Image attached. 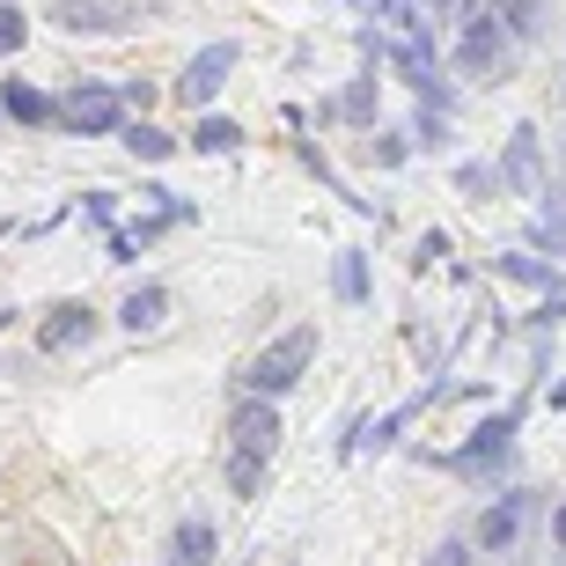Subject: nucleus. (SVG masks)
Returning <instances> with one entry per match:
<instances>
[{"label": "nucleus", "mask_w": 566, "mask_h": 566, "mask_svg": "<svg viewBox=\"0 0 566 566\" xmlns=\"http://www.w3.org/2000/svg\"><path fill=\"white\" fill-rule=\"evenodd\" d=\"M310 360H316V324H294V332H280L273 346H258V360L243 368V398L280 405L294 382L310 376Z\"/></svg>", "instance_id": "1"}, {"label": "nucleus", "mask_w": 566, "mask_h": 566, "mask_svg": "<svg viewBox=\"0 0 566 566\" xmlns=\"http://www.w3.org/2000/svg\"><path fill=\"white\" fill-rule=\"evenodd\" d=\"M60 126L82 133V140H104V133H126V96H118V82H74L60 96Z\"/></svg>", "instance_id": "2"}, {"label": "nucleus", "mask_w": 566, "mask_h": 566, "mask_svg": "<svg viewBox=\"0 0 566 566\" xmlns=\"http://www.w3.org/2000/svg\"><path fill=\"white\" fill-rule=\"evenodd\" d=\"M515 420H523V405H507V412H493V420L479 427V434L463 441V449H420L427 463H441V471H463V479H485L493 463H507V449H515Z\"/></svg>", "instance_id": "3"}, {"label": "nucleus", "mask_w": 566, "mask_h": 566, "mask_svg": "<svg viewBox=\"0 0 566 566\" xmlns=\"http://www.w3.org/2000/svg\"><path fill=\"white\" fill-rule=\"evenodd\" d=\"M507 60V22L493 0H471L463 8V38H457V66L463 74H493V66Z\"/></svg>", "instance_id": "4"}, {"label": "nucleus", "mask_w": 566, "mask_h": 566, "mask_svg": "<svg viewBox=\"0 0 566 566\" xmlns=\"http://www.w3.org/2000/svg\"><path fill=\"white\" fill-rule=\"evenodd\" d=\"M235 60H243V44H235V38H213L207 52H199V60H191L185 74H177V104H185L191 118H199V111H207L213 96H221V88H229Z\"/></svg>", "instance_id": "5"}, {"label": "nucleus", "mask_w": 566, "mask_h": 566, "mask_svg": "<svg viewBox=\"0 0 566 566\" xmlns=\"http://www.w3.org/2000/svg\"><path fill=\"white\" fill-rule=\"evenodd\" d=\"M229 449H235V457L273 463V449H280V405H265V398H243V405H235V420H229Z\"/></svg>", "instance_id": "6"}, {"label": "nucleus", "mask_w": 566, "mask_h": 566, "mask_svg": "<svg viewBox=\"0 0 566 566\" xmlns=\"http://www.w3.org/2000/svg\"><path fill=\"white\" fill-rule=\"evenodd\" d=\"M501 185L515 191V199H537L545 191V147H537V126H515L501 147Z\"/></svg>", "instance_id": "7"}, {"label": "nucleus", "mask_w": 566, "mask_h": 566, "mask_svg": "<svg viewBox=\"0 0 566 566\" xmlns=\"http://www.w3.org/2000/svg\"><path fill=\"white\" fill-rule=\"evenodd\" d=\"M96 324H104V316L88 310V302H52L44 324H38V354H74V346L96 338Z\"/></svg>", "instance_id": "8"}, {"label": "nucleus", "mask_w": 566, "mask_h": 566, "mask_svg": "<svg viewBox=\"0 0 566 566\" xmlns=\"http://www.w3.org/2000/svg\"><path fill=\"white\" fill-rule=\"evenodd\" d=\"M427 405H441V382H427V390H412V398H405L398 412H382L376 427H360V434H346V449H338V457H360V449H390V441H398L405 427L420 420Z\"/></svg>", "instance_id": "9"}, {"label": "nucleus", "mask_w": 566, "mask_h": 566, "mask_svg": "<svg viewBox=\"0 0 566 566\" xmlns=\"http://www.w3.org/2000/svg\"><path fill=\"white\" fill-rule=\"evenodd\" d=\"M523 515H530V493H501V501L479 515V545H485V552H515V537H523Z\"/></svg>", "instance_id": "10"}, {"label": "nucleus", "mask_w": 566, "mask_h": 566, "mask_svg": "<svg viewBox=\"0 0 566 566\" xmlns=\"http://www.w3.org/2000/svg\"><path fill=\"white\" fill-rule=\"evenodd\" d=\"M0 111H8L15 126H60V104L30 82H0Z\"/></svg>", "instance_id": "11"}, {"label": "nucleus", "mask_w": 566, "mask_h": 566, "mask_svg": "<svg viewBox=\"0 0 566 566\" xmlns=\"http://www.w3.org/2000/svg\"><path fill=\"white\" fill-rule=\"evenodd\" d=\"M324 118H346V126H376V66H360L354 82H346V96H338V104H324Z\"/></svg>", "instance_id": "12"}, {"label": "nucleus", "mask_w": 566, "mask_h": 566, "mask_svg": "<svg viewBox=\"0 0 566 566\" xmlns=\"http://www.w3.org/2000/svg\"><path fill=\"white\" fill-rule=\"evenodd\" d=\"M163 316H169V287H155V280H147V287H133L126 302H118V324H126V332H155Z\"/></svg>", "instance_id": "13"}, {"label": "nucleus", "mask_w": 566, "mask_h": 566, "mask_svg": "<svg viewBox=\"0 0 566 566\" xmlns=\"http://www.w3.org/2000/svg\"><path fill=\"white\" fill-rule=\"evenodd\" d=\"M332 294L346 302V310H360V302H368V258H360V251H338L332 258Z\"/></svg>", "instance_id": "14"}, {"label": "nucleus", "mask_w": 566, "mask_h": 566, "mask_svg": "<svg viewBox=\"0 0 566 566\" xmlns=\"http://www.w3.org/2000/svg\"><path fill=\"white\" fill-rule=\"evenodd\" d=\"M493 273H507V280H523V287H545L552 294V302H559V273H552V265H545V258H523V251H507V258H493Z\"/></svg>", "instance_id": "15"}, {"label": "nucleus", "mask_w": 566, "mask_h": 566, "mask_svg": "<svg viewBox=\"0 0 566 566\" xmlns=\"http://www.w3.org/2000/svg\"><path fill=\"white\" fill-rule=\"evenodd\" d=\"M118 140H126V155H140V163H169V155H177V140H169L163 126H147V118H133Z\"/></svg>", "instance_id": "16"}, {"label": "nucleus", "mask_w": 566, "mask_h": 566, "mask_svg": "<svg viewBox=\"0 0 566 566\" xmlns=\"http://www.w3.org/2000/svg\"><path fill=\"white\" fill-rule=\"evenodd\" d=\"M235 140H243L235 118H199V126H191V147H199V155H229Z\"/></svg>", "instance_id": "17"}, {"label": "nucleus", "mask_w": 566, "mask_h": 566, "mask_svg": "<svg viewBox=\"0 0 566 566\" xmlns=\"http://www.w3.org/2000/svg\"><path fill=\"white\" fill-rule=\"evenodd\" d=\"M213 559V523H185L177 530V566H207Z\"/></svg>", "instance_id": "18"}, {"label": "nucleus", "mask_w": 566, "mask_h": 566, "mask_svg": "<svg viewBox=\"0 0 566 566\" xmlns=\"http://www.w3.org/2000/svg\"><path fill=\"white\" fill-rule=\"evenodd\" d=\"M258 485H265V463L229 449V493H235V501H258Z\"/></svg>", "instance_id": "19"}, {"label": "nucleus", "mask_w": 566, "mask_h": 566, "mask_svg": "<svg viewBox=\"0 0 566 566\" xmlns=\"http://www.w3.org/2000/svg\"><path fill=\"white\" fill-rule=\"evenodd\" d=\"M545 8H537V0H501V22H507V38H537V30H545Z\"/></svg>", "instance_id": "20"}, {"label": "nucleus", "mask_w": 566, "mask_h": 566, "mask_svg": "<svg viewBox=\"0 0 566 566\" xmlns=\"http://www.w3.org/2000/svg\"><path fill=\"white\" fill-rule=\"evenodd\" d=\"M368 155H376L382 169H398L405 155H412V140H405V133H376V140H368Z\"/></svg>", "instance_id": "21"}, {"label": "nucleus", "mask_w": 566, "mask_h": 566, "mask_svg": "<svg viewBox=\"0 0 566 566\" xmlns=\"http://www.w3.org/2000/svg\"><path fill=\"white\" fill-rule=\"evenodd\" d=\"M22 38H30L22 8H0V60H8V52H22Z\"/></svg>", "instance_id": "22"}, {"label": "nucleus", "mask_w": 566, "mask_h": 566, "mask_svg": "<svg viewBox=\"0 0 566 566\" xmlns=\"http://www.w3.org/2000/svg\"><path fill=\"white\" fill-rule=\"evenodd\" d=\"M82 213L96 221V229H111V221H118V199H111V191H88V199H82Z\"/></svg>", "instance_id": "23"}, {"label": "nucleus", "mask_w": 566, "mask_h": 566, "mask_svg": "<svg viewBox=\"0 0 566 566\" xmlns=\"http://www.w3.org/2000/svg\"><path fill=\"white\" fill-rule=\"evenodd\" d=\"M412 133H420V147H441V140H449V118H441V111H420V126H412Z\"/></svg>", "instance_id": "24"}, {"label": "nucleus", "mask_w": 566, "mask_h": 566, "mask_svg": "<svg viewBox=\"0 0 566 566\" xmlns=\"http://www.w3.org/2000/svg\"><path fill=\"white\" fill-rule=\"evenodd\" d=\"M118 96H126V111H140V118H147V104H155V88H147V82H118Z\"/></svg>", "instance_id": "25"}, {"label": "nucleus", "mask_w": 566, "mask_h": 566, "mask_svg": "<svg viewBox=\"0 0 566 566\" xmlns=\"http://www.w3.org/2000/svg\"><path fill=\"white\" fill-rule=\"evenodd\" d=\"M133 258H140V243L126 229H111V265H133Z\"/></svg>", "instance_id": "26"}, {"label": "nucleus", "mask_w": 566, "mask_h": 566, "mask_svg": "<svg viewBox=\"0 0 566 566\" xmlns=\"http://www.w3.org/2000/svg\"><path fill=\"white\" fill-rule=\"evenodd\" d=\"M434 566H471V545H463V537H449V545L434 552Z\"/></svg>", "instance_id": "27"}, {"label": "nucleus", "mask_w": 566, "mask_h": 566, "mask_svg": "<svg viewBox=\"0 0 566 566\" xmlns=\"http://www.w3.org/2000/svg\"><path fill=\"white\" fill-rule=\"evenodd\" d=\"M434 258H449V235H441V229L420 235V265H434Z\"/></svg>", "instance_id": "28"}, {"label": "nucleus", "mask_w": 566, "mask_h": 566, "mask_svg": "<svg viewBox=\"0 0 566 566\" xmlns=\"http://www.w3.org/2000/svg\"><path fill=\"white\" fill-rule=\"evenodd\" d=\"M552 545H559V552H566V501H559V507H552Z\"/></svg>", "instance_id": "29"}, {"label": "nucleus", "mask_w": 566, "mask_h": 566, "mask_svg": "<svg viewBox=\"0 0 566 566\" xmlns=\"http://www.w3.org/2000/svg\"><path fill=\"white\" fill-rule=\"evenodd\" d=\"M545 243H552V251L566 258V221H545Z\"/></svg>", "instance_id": "30"}, {"label": "nucleus", "mask_w": 566, "mask_h": 566, "mask_svg": "<svg viewBox=\"0 0 566 566\" xmlns=\"http://www.w3.org/2000/svg\"><path fill=\"white\" fill-rule=\"evenodd\" d=\"M412 8H420V15H427V8H434V15H449V8H471V0H412Z\"/></svg>", "instance_id": "31"}, {"label": "nucleus", "mask_w": 566, "mask_h": 566, "mask_svg": "<svg viewBox=\"0 0 566 566\" xmlns=\"http://www.w3.org/2000/svg\"><path fill=\"white\" fill-rule=\"evenodd\" d=\"M552 405H559V412H566V382H559V390H552Z\"/></svg>", "instance_id": "32"}, {"label": "nucleus", "mask_w": 566, "mask_h": 566, "mask_svg": "<svg viewBox=\"0 0 566 566\" xmlns=\"http://www.w3.org/2000/svg\"><path fill=\"white\" fill-rule=\"evenodd\" d=\"M0 8H8V0H0Z\"/></svg>", "instance_id": "33"}]
</instances>
